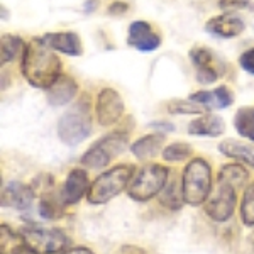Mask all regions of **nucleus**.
<instances>
[{"mask_svg": "<svg viewBox=\"0 0 254 254\" xmlns=\"http://www.w3.org/2000/svg\"><path fill=\"white\" fill-rule=\"evenodd\" d=\"M20 69L29 85L48 90L61 76V61L43 38H34L24 48Z\"/></svg>", "mask_w": 254, "mask_h": 254, "instance_id": "1", "label": "nucleus"}, {"mask_svg": "<svg viewBox=\"0 0 254 254\" xmlns=\"http://www.w3.org/2000/svg\"><path fill=\"white\" fill-rule=\"evenodd\" d=\"M239 64H241V68H243L244 71L254 75V48L248 49V51H244L243 55H241Z\"/></svg>", "mask_w": 254, "mask_h": 254, "instance_id": "29", "label": "nucleus"}, {"mask_svg": "<svg viewBox=\"0 0 254 254\" xmlns=\"http://www.w3.org/2000/svg\"><path fill=\"white\" fill-rule=\"evenodd\" d=\"M170 171L161 165H147L134 176L127 193L136 202H147L166 187Z\"/></svg>", "mask_w": 254, "mask_h": 254, "instance_id": "6", "label": "nucleus"}, {"mask_svg": "<svg viewBox=\"0 0 254 254\" xmlns=\"http://www.w3.org/2000/svg\"><path fill=\"white\" fill-rule=\"evenodd\" d=\"M76 92H78V85L69 76L61 75L58 81L53 85L51 88H48V102L53 107H60V105H66L68 102H71L75 98Z\"/></svg>", "mask_w": 254, "mask_h": 254, "instance_id": "17", "label": "nucleus"}, {"mask_svg": "<svg viewBox=\"0 0 254 254\" xmlns=\"http://www.w3.org/2000/svg\"><path fill=\"white\" fill-rule=\"evenodd\" d=\"M219 151L229 158H236L241 161L248 163L254 168V146L246 144V142H239L236 139H227V141L220 142Z\"/></svg>", "mask_w": 254, "mask_h": 254, "instance_id": "20", "label": "nucleus"}, {"mask_svg": "<svg viewBox=\"0 0 254 254\" xmlns=\"http://www.w3.org/2000/svg\"><path fill=\"white\" fill-rule=\"evenodd\" d=\"M190 61L193 63L196 69V80L200 83H214L220 75H222V68H220V61L215 58L212 49L205 46H193L190 49Z\"/></svg>", "mask_w": 254, "mask_h": 254, "instance_id": "9", "label": "nucleus"}, {"mask_svg": "<svg viewBox=\"0 0 254 254\" xmlns=\"http://www.w3.org/2000/svg\"><path fill=\"white\" fill-rule=\"evenodd\" d=\"M61 205H64L63 200H56L53 196H44L41 200V205H39V212L44 219H58V217L63 215V208Z\"/></svg>", "mask_w": 254, "mask_h": 254, "instance_id": "27", "label": "nucleus"}, {"mask_svg": "<svg viewBox=\"0 0 254 254\" xmlns=\"http://www.w3.org/2000/svg\"><path fill=\"white\" fill-rule=\"evenodd\" d=\"M246 24L241 17H237L236 14H220L215 17L208 19L205 24V31L208 34L215 36V38H224L231 39L239 36L244 31Z\"/></svg>", "mask_w": 254, "mask_h": 254, "instance_id": "12", "label": "nucleus"}, {"mask_svg": "<svg viewBox=\"0 0 254 254\" xmlns=\"http://www.w3.org/2000/svg\"><path fill=\"white\" fill-rule=\"evenodd\" d=\"M22 46H24V43L19 36L3 34L2 41H0V63L2 64L10 63V61L22 51Z\"/></svg>", "mask_w": 254, "mask_h": 254, "instance_id": "23", "label": "nucleus"}, {"mask_svg": "<svg viewBox=\"0 0 254 254\" xmlns=\"http://www.w3.org/2000/svg\"><path fill=\"white\" fill-rule=\"evenodd\" d=\"M190 100L195 102V104L205 105L207 109H227V107H231L232 102H234V95H232L229 87L222 85V87L212 90V92L202 90V92L191 93Z\"/></svg>", "mask_w": 254, "mask_h": 254, "instance_id": "16", "label": "nucleus"}, {"mask_svg": "<svg viewBox=\"0 0 254 254\" xmlns=\"http://www.w3.org/2000/svg\"><path fill=\"white\" fill-rule=\"evenodd\" d=\"M241 217L246 225L249 227L254 225V182L244 191L243 203H241Z\"/></svg>", "mask_w": 254, "mask_h": 254, "instance_id": "24", "label": "nucleus"}, {"mask_svg": "<svg viewBox=\"0 0 254 254\" xmlns=\"http://www.w3.org/2000/svg\"><path fill=\"white\" fill-rule=\"evenodd\" d=\"M64 254H93V253L87 248H75V249H71V251H68Z\"/></svg>", "mask_w": 254, "mask_h": 254, "instance_id": "33", "label": "nucleus"}, {"mask_svg": "<svg viewBox=\"0 0 254 254\" xmlns=\"http://www.w3.org/2000/svg\"><path fill=\"white\" fill-rule=\"evenodd\" d=\"M0 234H2V241H0V251L2 254H20L26 244L20 234H15L9 225H2L0 227Z\"/></svg>", "mask_w": 254, "mask_h": 254, "instance_id": "22", "label": "nucleus"}, {"mask_svg": "<svg viewBox=\"0 0 254 254\" xmlns=\"http://www.w3.org/2000/svg\"><path fill=\"white\" fill-rule=\"evenodd\" d=\"M90 130H92V122L85 100H81L75 109L63 114L58 122V136L66 146L80 144L90 136Z\"/></svg>", "mask_w": 254, "mask_h": 254, "instance_id": "5", "label": "nucleus"}, {"mask_svg": "<svg viewBox=\"0 0 254 254\" xmlns=\"http://www.w3.org/2000/svg\"><path fill=\"white\" fill-rule=\"evenodd\" d=\"M168 110H170L171 114H205L207 112V107H203V105L200 104H195V102H187V100H173L170 102V105H168Z\"/></svg>", "mask_w": 254, "mask_h": 254, "instance_id": "28", "label": "nucleus"}, {"mask_svg": "<svg viewBox=\"0 0 254 254\" xmlns=\"http://www.w3.org/2000/svg\"><path fill=\"white\" fill-rule=\"evenodd\" d=\"M88 175L83 170H71L64 180L60 198L63 200L64 205H71V203L80 202V198L88 193Z\"/></svg>", "mask_w": 254, "mask_h": 254, "instance_id": "13", "label": "nucleus"}, {"mask_svg": "<svg viewBox=\"0 0 254 254\" xmlns=\"http://www.w3.org/2000/svg\"><path fill=\"white\" fill-rule=\"evenodd\" d=\"M249 5H251V0H219V7L222 10L246 9Z\"/></svg>", "mask_w": 254, "mask_h": 254, "instance_id": "30", "label": "nucleus"}, {"mask_svg": "<svg viewBox=\"0 0 254 254\" xmlns=\"http://www.w3.org/2000/svg\"><path fill=\"white\" fill-rule=\"evenodd\" d=\"M20 254H34V253H32L31 249H27V246H26V248H24L22 251H20Z\"/></svg>", "mask_w": 254, "mask_h": 254, "instance_id": "35", "label": "nucleus"}, {"mask_svg": "<svg viewBox=\"0 0 254 254\" xmlns=\"http://www.w3.org/2000/svg\"><path fill=\"white\" fill-rule=\"evenodd\" d=\"M95 112L100 126H112L124 114V100L114 88H102L97 95Z\"/></svg>", "mask_w": 254, "mask_h": 254, "instance_id": "10", "label": "nucleus"}, {"mask_svg": "<svg viewBox=\"0 0 254 254\" xmlns=\"http://www.w3.org/2000/svg\"><path fill=\"white\" fill-rule=\"evenodd\" d=\"M225 130L224 121L219 116H203L188 124V132L191 136H203V137H219Z\"/></svg>", "mask_w": 254, "mask_h": 254, "instance_id": "18", "label": "nucleus"}, {"mask_svg": "<svg viewBox=\"0 0 254 254\" xmlns=\"http://www.w3.org/2000/svg\"><path fill=\"white\" fill-rule=\"evenodd\" d=\"M34 200V190L19 182H10L2 188V207L27 208Z\"/></svg>", "mask_w": 254, "mask_h": 254, "instance_id": "15", "label": "nucleus"}, {"mask_svg": "<svg viewBox=\"0 0 254 254\" xmlns=\"http://www.w3.org/2000/svg\"><path fill=\"white\" fill-rule=\"evenodd\" d=\"M126 10H129V3L122 2V0H116L109 5V14L110 15H122L126 14Z\"/></svg>", "mask_w": 254, "mask_h": 254, "instance_id": "31", "label": "nucleus"}, {"mask_svg": "<svg viewBox=\"0 0 254 254\" xmlns=\"http://www.w3.org/2000/svg\"><path fill=\"white\" fill-rule=\"evenodd\" d=\"M43 41L51 49L60 51L68 56H81L83 55V46H81L80 36L76 32H48L43 36Z\"/></svg>", "mask_w": 254, "mask_h": 254, "instance_id": "14", "label": "nucleus"}, {"mask_svg": "<svg viewBox=\"0 0 254 254\" xmlns=\"http://www.w3.org/2000/svg\"><path fill=\"white\" fill-rule=\"evenodd\" d=\"M165 134L153 132L147 136L137 139L132 146H130V153L139 159H151L159 153L161 146L165 144Z\"/></svg>", "mask_w": 254, "mask_h": 254, "instance_id": "19", "label": "nucleus"}, {"mask_svg": "<svg viewBox=\"0 0 254 254\" xmlns=\"http://www.w3.org/2000/svg\"><path fill=\"white\" fill-rule=\"evenodd\" d=\"M151 126L156 127V129H166V130H173L175 129L171 124H159V122H158V124H151Z\"/></svg>", "mask_w": 254, "mask_h": 254, "instance_id": "34", "label": "nucleus"}, {"mask_svg": "<svg viewBox=\"0 0 254 254\" xmlns=\"http://www.w3.org/2000/svg\"><path fill=\"white\" fill-rule=\"evenodd\" d=\"M191 156V147L185 142H173V144L166 146L163 151V158L166 161H183V159Z\"/></svg>", "mask_w": 254, "mask_h": 254, "instance_id": "26", "label": "nucleus"}, {"mask_svg": "<svg viewBox=\"0 0 254 254\" xmlns=\"http://www.w3.org/2000/svg\"><path fill=\"white\" fill-rule=\"evenodd\" d=\"M134 173L132 165H119L112 170L105 171L100 176H97L95 182L90 185L87 198L93 205L107 203L114 196H117L121 191H124L129 185Z\"/></svg>", "mask_w": 254, "mask_h": 254, "instance_id": "3", "label": "nucleus"}, {"mask_svg": "<svg viewBox=\"0 0 254 254\" xmlns=\"http://www.w3.org/2000/svg\"><path fill=\"white\" fill-rule=\"evenodd\" d=\"M127 44L141 53H151L156 48H159L161 38L153 31L149 22H146V20H134L129 26Z\"/></svg>", "mask_w": 254, "mask_h": 254, "instance_id": "11", "label": "nucleus"}, {"mask_svg": "<svg viewBox=\"0 0 254 254\" xmlns=\"http://www.w3.org/2000/svg\"><path fill=\"white\" fill-rule=\"evenodd\" d=\"M127 146H129V137H127L126 132H122V130L110 132L102 139H98L95 144L81 156V165L90 168V170H102V168L110 165L114 158L124 153Z\"/></svg>", "mask_w": 254, "mask_h": 254, "instance_id": "4", "label": "nucleus"}, {"mask_svg": "<svg viewBox=\"0 0 254 254\" xmlns=\"http://www.w3.org/2000/svg\"><path fill=\"white\" fill-rule=\"evenodd\" d=\"M20 236L27 249L34 254H58L63 253L69 244L68 237L60 229H22Z\"/></svg>", "mask_w": 254, "mask_h": 254, "instance_id": "7", "label": "nucleus"}, {"mask_svg": "<svg viewBox=\"0 0 254 254\" xmlns=\"http://www.w3.org/2000/svg\"><path fill=\"white\" fill-rule=\"evenodd\" d=\"M239 190H241L239 187L219 175L214 196L208 200L205 205L207 215L210 217V219H214L215 222H225L227 219H231L236 210L237 191Z\"/></svg>", "mask_w": 254, "mask_h": 254, "instance_id": "8", "label": "nucleus"}, {"mask_svg": "<svg viewBox=\"0 0 254 254\" xmlns=\"http://www.w3.org/2000/svg\"><path fill=\"white\" fill-rule=\"evenodd\" d=\"M83 7H85V12H93L98 7V0H87Z\"/></svg>", "mask_w": 254, "mask_h": 254, "instance_id": "32", "label": "nucleus"}, {"mask_svg": "<svg viewBox=\"0 0 254 254\" xmlns=\"http://www.w3.org/2000/svg\"><path fill=\"white\" fill-rule=\"evenodd\" d=\"M210 165L202 158L191 159L182 175V195L188 205H200L212 190Z\"/></svg>", "mask_w": 254, "mask_h": 254, "instance_id": "2", "label": "nucleus"}, {"mask_svg": "<svg viewBox=\"0 0 254 254\" xmlns=\"http://www.w3.org/2000/svg\"><path fill=\"white\" fill-rule=\"evenodd\" d=\"M159 200H161V203L168 208H176L182 207L183 203V195H182V190L178 191V187L175 185V183H170V185H166L163 188V193L159 196Z\"/></svg>", "mask_w": 254, "mask_h": 254, "instance_id": "25", "label": "nucleus"}, {"mask_svg": "<svg viewBox=\"0 0 254 254\" xmlns=\"http://www.w3.org/2000/svg\"><path fill=\"white\" fill-rule=\"evenodd\" d=\"M234 127L239 132V136L254 141V109L243 107L237 110L234 117Z\"/></svg>", "mask_w": 254, "mask_h": 254, "instance_id": "21", "label": "nucleus"}]
</instances>
